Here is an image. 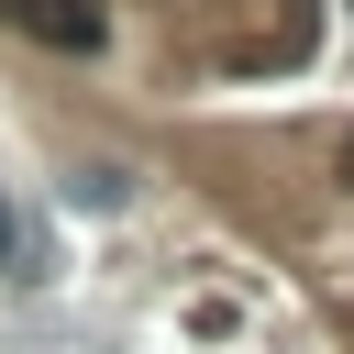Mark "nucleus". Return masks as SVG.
Segmentation results:
<instances>
[{
  "label": "nucleus",
  "mask_w": 354,
  "mask_h": 354,
  "mask_svg": "<svg viewBox=\"0 0 354 354\" xmlns=\"http://www.w3.org/2000/svg\"><path fill=\"white\" fill-rule=\"evenodd\" d=\"M0 22L33 33V44H55V55H100V33H111L100 0H0Z\"/></svg>",
  "instance_id": "1"
},
{
  "label": "nucleus",
  "mask_w": 354,
  "mask_h": 354,
  "mask_svg": "<svg viewBox=\"0 0 354 354\" xmlns=\"http://www.w3.org/2000/svg\"><path fill=\"white\" fill-rule=\"evenodd\" d=\"M0 266L22 277V221H11V199H0Z\"/></svg>",
  "instance_id": "2"
},
{
  "label": "nucleus",
  "mask_w": 354,
  "mask_h": 354,
  "mask_svg": "<svg viewBox=\"0 0 354 354\" xmlns=\"http://www.w3.org/2000/svg\"><path fill=\"white\" fill-rule=\"evenodd\" d=\"M343 177H354V144H343Z\"/></svg>",
  "instance_id": "3"
}]
</instances>
